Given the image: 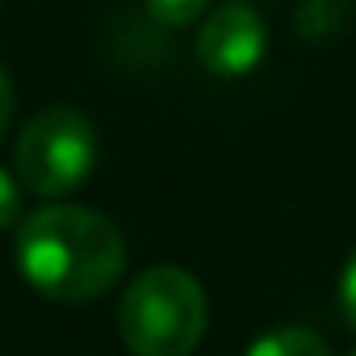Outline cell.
I'll return each mask as SVG.
<instances>
[{
  "mask_svg": "<svg viewBox=\"0 0 356 356\" xmlns=\"http://www.w3.org/2000/svg\"><path fill=\"white\" fill-rule=\"evenodd\" d=\"M17 268L55 302H88L118 285L126 268V239L97 210L42 206L17 231Z\"/></svg>",
  "mask_w": 356,
  "mask_h": 356,
  "instance_id": "1",
  "label": "cell"
},
{
  "mask_svg": "<svg viewBox=\"0 0 356 356\" xmlns=\"http://www.w3.org/2000/svg\"><path fill=\"white\" fill-rule=\"evenodd\" d=\"M206 289L176 264L138 273L118 306V331L134 356H193L206 335Z\"/></svg>",
  "mask_w": 356,
  "mask_h": 356,
  "instance_id": "2",
  "label": "cell"
},
{
  "mask_svg": "<svg viewBox=\"0 0 356 356\" xmlns=\"http://www.w3.org/2000/svg\"><path fill=\"white\" fill-rule=\"evenodd\" d=\"M13 163H17L22 189H30L38 197H63V193L80 189L97 163L92 122L67 105L34 113L13 147Z\"/></svg>",
  "mask_w": 356,
  "mask_h": 356,
  "instance_id": "3",
  "label": "cell"
},
{
  "mask_svg": "<svg viewBox=\"0 0 356 356\" xmlns=\"http://www.w3.org/2000/svg\"><path fill=\"white\" fill-rule=\"evenodd\" d=\"M268 51V26L252 5H222L197 30V59L206 72L239 80L260 67Z\"/></svg>",
  "mask_w": 356,
  "mask_h": 356,
  "instance_id": "4",
  "label": "cell"
},
{
  "mask_svg": "<svg viewBox=\"0 0 356 356\" xmlns=\"http://www.w3.org/2000/svg\"><path fill=\"white\" fill-rule=\"evenodd\" d=\"M243 356H331V352L310 327H273Z\"/></svg>",
  "mask_w": 356,
  "mask_h": 356,
  "instance_id": "5",
  "label": "cell"
},
{
  "mask_svg": "<svg viewBox=\"0 0 356 356\" xmlns=\"http://www.w3.org/2000/svg\"><path fill=\"white\" fill-rule=\"evenodd\" d=\"M210 9V0H147V13L159 26H189Z\"/></svg>",
  "mask_w": 356,
  "mask_h": 356,
  "instance_id": "6",
  "label": "cell"
},
{
  "mask_svg": "<svg viewBox=\"0 0 356 356\" xmlns=\"http://www.w3.org/2000/svg\"><path fill=\"white\" fill-rule=\"evenodd\" d=\"M17 210H22V189H17V181L0 168V231H5L13 218H17Z\"/></svg>",
  "mask_w": 356,
  "mask_h": 356,
  "instance_id": "7",
  "label": "cell"
},
{
  "mask_svg": "<svg viewBox=\"0 0 356 356\" xmlns=\"http://www.w3.org/2000/svg\"><path fill=\"white\" fill-rule=\"evenodd\" d=\"M339 306H343V318L356 327V252H352V260L343 264V277H339Z\"/></svg>",
  "mask_w": 356,
  "mask_h": 356,
  "instance_id": "8",
  "label": "cell"
},
{
  "mask_svg": "<svg viewBox=\"0 0 356 356\" xmlns=\"http://www.w3.org/2000/svg\"><path fill=\"white\" fill-rule=\"evenodd\" d=\"M9 122H13V84H9L5 67H0V138H5Z\"/></svg>",
  "mask_w": 356,
  "mask_h": 356,
  "instance_id": "9",
  "label": "cell"
},
{
  "mask_svg": "<svg viewBox=\"0 0 356 356\" xmlns=\"http://www.w3.org/2000/svg\"><path fill=\"white\" fill-rule=\"evenodd\" d=\"M348 356H356V352H348Z\"/></svg>",
  "mask_w": 356,
  "mask_h": 356,
  "instance_id": "10",
  "label": "cell"
}]
</instances>
